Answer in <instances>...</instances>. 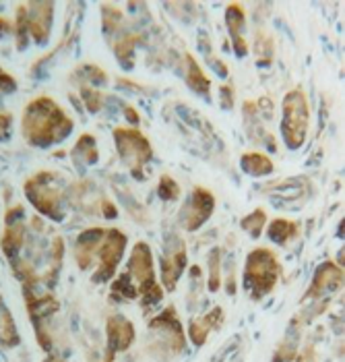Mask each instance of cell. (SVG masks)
<instances>
[{"instance_id": "2", "label": "cell", "mask_w": 345, "mask_h": 362, "mask_svg": "<svg viewBox=\"0 0 345 362\" xmlns=\"http://www.w3.org/2000/svg\"><path fill=\"white\" fill-rule=\"evenodd\" d=\"M246 288L250 286L253 294L259 298L273 290L279 278V261L269 249H257L246 259Z\"/></svg>"}, {"instance_id": "13", "label": "cell", "mask_w": 345, "mask_h": 362, "mask_svg": "<svg viewBox=\"0 0 345 362\" xmlns=\"http://www.w3.org/2000/svg\"><path fill=\"white\" fill-rule=\"evenodd\" d=\"M341 281V269L335 267L331 261L325 263L320 269H318L317 278H315V284H313V292L315 294H320L325 290H331L333 286H337Z\"/></svg>"}, {"instance_id": "9", "label": "cell", "mask_w": 345, "mask_h": 362, "mask_svg": "<svg viewBox=\"0 0 345 362\" xmlns=\"http://www.w3.org/2000/svg\"><path fill=\"white\" fill-rule=\"evenodd\" d=\"M124 245H126V236L118 230H110L108 236H106V243L104 247H99L97 252H99V261H102V272H97L95 279L102 281L104 278L112 276L122 257V251H124Z\"/></svg>"}, {"instance_id": "3", "label": "cell", "mask_w": 345, "mask_h": 362, "mask_svg": "<svg viewBox=\"0 0 345 362\" xmlns=\"http://www.w3.org/2000/svg\"><path fill=\"white\" fill-rule=\"evenodd\" d=\"M308 131V102L302 89L289 91L284 100V118H282V133L288 147L298 149Z\"/></svg>"}, {"instance_id": "5", "label": "cell", "mask_w": 345, "mask_h": 362, "mask_svg": "<svg viewBox=\"0 0 345 362\" xmlns=\"http://www.w3.org/2000/svg\"><path fill=\"white\" fill-rule=\"evenodd\" d=\"M52 176L50 172H42L37 174L35 178H31L28 182V195L29 201L46 216H52L60 220L62 214H60V193L54 189V182H52Z\"/></svg>"}, {"instance_id": "21", "label": "cell", "mask_w": 345, "mask_h": 362, "mask_svg": "<svg viewBox=\"0 0 345 362\" xmlns=\"http://www.w3.org/2000/svg\"><path fill=\"white\" fill-rule=\"evenodd\" d=\"M209 288L211 290L219 288V252L211 255V284H209Z\"/></svg>"}, {"instance_id": "10", "label": "cell", "mask_w": 345, "mask_h": 362, "mask_svg": "<svg viewBox=\"0 0 345 362\" xmlns=\"http://www.w3.org/2000/svg\"><path fill=\"white\" fill-rule=\"evenodd\" d=\"M184 265H186V247L182 240L176 238V245L168 247L164 261H162V278H164V284L168 290H172L176 286V281L184 272Z\"/></svg>"}, {"instance_id": "7", "label": "cell", "mask_w": 345, "mask_h": 362, "mask_svg": "<svg viewBox=\"0 0 345 362\" xmlns=\"http://www.w3.org/2000/svg\"><path fill=\"white\" fill-rule=\"evenodd\" d=\"M31 13H25L21 6V17H19V33L29 31V35L35 42H44L50 33V23H52V4H28Z\"/></svg>"}, {"instance_id": "23", "label": "cell", "mask_w": 345, "mask_h": 362, "mask_svg": "<svg viewBox=\"0 0 345 362\" xmlns=\"http://www.w3.org/2000/svg\"><path fill=\"white\" fill-rule=\"evenodd\" d=\"M48 362H62V361H48Z\"/></svg>"}, {"instance_id": "11", "label": "cell", "mask_w": 345, "mask_h": 362, "mask_svg": "<svg viewBox=\"0 0 345 362\" xmlns=\"http://www.w3.org/2000/svg\"><path fill=\"white\" fill-rule=\"evenodd\" d=\"M226 19H228V28H230V35L234 46H236V52L240 56H244L248 50L246 42H244V28H246V17H244V11L240 4H230L228 6V13H226Z\"/></svg>"}, {"instance_id": "20", "label": "cell", "mask_w": 345, "mask_h": 362, "mask_svg": "<svg viewBox=\"0 0 345 362\" xmlns=\"http://www.w3.org/2000/svg\"><path fill=\"white\" fill-rule=\"evenodd\" d=\"M159 195L166 201H174V199L180 197V187H178V182L174 180L172 176H162V180H159Z\"/></svg>"}, {"instance_id": "4", "label": "cell", "mask_w": 345, "mask_h": 362, "mask_svg": "<svg viewBox=\"0 0 345 362\" xmlns=\"http://www.w3.org/2000/svg\"><path fill=\"white\" fill-rule=\"evenodd\" d=\"M114 139L118 143L120 158L135 174H141V168L151 160V143L137 129H116Z\"/></svg>"}, {"instance_id": "12", "label": "cell", "mask_w": 345, "mask_h": 362, "mask_svg": "<svg viewBox=\"0 0 345 362\" xmlns=\"http://www.w3.org/2000/svg\"><path fill=\"white\" fill-rule=\"evenodd\" d=\"M108 332H110V344H112L114 350H124V348H128V344H131L133 337H135L133 325H131L124 317H114V319H110Z\"/></svg>"}, {"instance_id": "15", "label": "cell", "mask_w": 345, "mask_h": 362, "mask_svg": "<svg viewBox=\"0 0 345 362\" xmlns=\"http://www.w3.org/2000/svg\"><path fill=\"white\" fill-rule=\"evenodd\" d=\"M242 168H244V172H248L253 176H265V174L273 172V162L259 151H253V153L242 156Z\"/></svg>"}, {"instance_id": "22", "label": "cell", "mask_w": 345, "mask_h": 362, "mask_svg": "<svg viewBox=\"0 0 345 362\" xmlns=\"http://www.w3.org/2000/svg\"><path fill=\"white\" fill-rule=\"evenodd\" d=\"M8 124H11V116L8 114H0V131L2 133L8 131Z\"/></svg>"}, {"instance_id": "16", "label": "cell", "mask_w": 345, "mask_h": 362, "mask_svg": "<svg viewBox=\"0 0 345 362\" xmlns=\"http://www.w3.org/2000/svg\"><path fill=\"white\" fill-rule=\"evenodd\" d=\"M300 234V226L289 220H275L269 226V236L277 243V245H286L291 238H296Z\"/></svg>"}, {"instance_id": "6", "label": "cell", "mask_w": 345, "mask_h": 362, "mask_svg": "<svg viewBox=\"0 0 345 362\" xmlns=\"http://www.w3.org/2000/svg\"><path fill=\"white\" fill-rule=\"evenodd\" d=\"M128 269L133 274V278L137 281H141L143 286V294L153 300H159L162 298V288L155 284L153 279V265H151V251L145 243H139L135 249H133V255H131V263H128Z\"/></svg>"}, {"instance_id": "17", "label": "cell", "mask_w": 345, "mask_h": 362, "mask_svg": "<svg viewBox=\"0 0 345 362\" xmlns=\"http://www.w3.org/2000/svg\"><path fill=\"white\" fill-rule=\"evenodd\" d=\"M219 319H222V308H213L207 317H202V319H199V321H195V323H193V329H190L195 344H202V341H205V337H207V334L217 325V321H219Z\"/></svg>"}, {"instance_id": "8", "label": "cell", "mask_w": 345, "mask_h": 362, "mask_svg": "<svg viewBox=\"0 0 345 362\" xmlns=\"http://www.w3.org/2000/svg\"><path fill=\"white\" fill-rule=\"evenodd\" d=\"M213 209H215V197L205 189H195L193 197L188 199V203L182 211L186 230L195 232L197 228H201L202 223L209 220V216L213 214Z\"/></svg>"}, {"instance_id": "14", "label": "cell", "mask_w": 345, "mask_h": 362, "mask_svg": "<svg viewBox=\"0 0 345 362\" xmlns=\"http://www.w3.org/2000/svg\"><path fill=\"white\" fill-rule=\"evenodd\" d=\"M186 81L188 85L195 89V91H199L202 95H209V79L205 77V73L201 71V66L195 62V58L193 56L186 54Z\"/></svg>"}, {"instance_id": "1", "label": "cell", "mask_w": 345, "mask_h": 362, "mask_svg": "<svg viewBox=\"0 0 345 362\" xmlns=\"http://www.w3.org/2000/svg\"><path fill=\"white\" fill-rule=\"evenodd\" d=\"M73 129V120L58 108L50 98L31 102L23 116V133L29 143L52 145L64 139Z\"/></svg>"}, {"instance_id": "18", "label": "cell", "mask_w": 345, "mask_h": 362, "mask_svg": "<svg viewBox=\"0 0 345 362\" xmlns=\"http://www.w3.org/2000/svg\"><path fill=\"white\" fill-rule=\"evenodd\" d=\"M0 339H2V344H6V346L15 344V339H17L15 325H13V317L8 315L6 308L2 307V303H0Z\"/></svg>"}, {"instance_id": "19", "label": "cell", "mask_w": 345, "mask_h": 362, "mask_svg": "<svg viewBox=\"0 0 345 362\" xmlns=\"http://www.w3.org/2000/svg\"><path fill=\"white\" fill-rule=\"evenodd\" d=\"M265 222H267V211L265 209H257L255 214H248V218L242 220V228L246 232H250V236H260L262 228H265Z\"/></svg>"}]
</instances>
